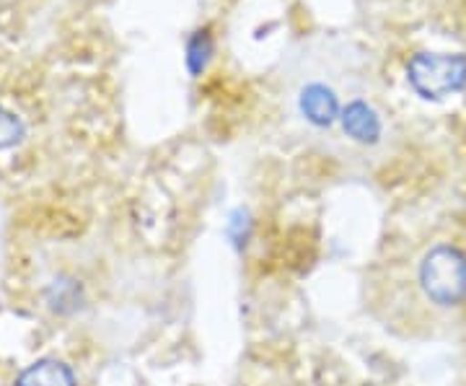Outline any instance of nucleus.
<instances>
[{
    "mask_svg": "<svg viewBox=\"0 0 466 386\" xmlns=\"http://www.w3.org/2000/svg\"><path fill=\"white\" fill-rule=\"evenodd\" d=\"M407 84L420 99L443 101L466 88L464 52H415L407 63Z\"/></svg>",
    "mask_w": 466,
    "mask_h": 386,
    "instance_id": "obj_1",
    "label": "nucleus"
},
{
    "mask_svg": "<svg viewBox=\"0 0 466 386\" xmlns=\"http://www.w3.org/2000/svg\"><path fill=\"white\" fill-rule=\"evenodd\" d=\"M420 288L438 306H456L466 299V254L438 244L420 265Z\"/></svg>",
    "mask_w": 466,
    "mask_h": 386,
    "instance_id": "obj_2",
    "label": "nucleus"
},
{
    "mask_svg": "<svg viewBox=\"0 0 466 386\" xmlns=\"http://www.w3.org/2000/svg\"><path fill=\"white\" fill-rule=\"evenodd\" d=\"M296 107H299V115L311 127L317 130H327L332 127L334 122H339L342 115V101L339 94L334 91L332 86L321 78H311L299 88V96H296Z\"/></svg>",
    "mask_w": 466,
    "mask_h": 386,
    "instance_id": "obj_3",
    "label": "nucleus"
},
{
    "mask_svg": "<svg viewBox=\"0 0 466 386\" xmlns=\"http://www.w3.org/2000/svg\"><path fill=\"white\" fill-rule=\"evenodd\" d=\"M342 133L360 146H376L383 135L381 115L366 99H350L339 115Z\"/></svg>",
    "mask_w": 466,
    "mask_h": 386,
    "instance_id": "obj_4",
    "label": "nucleus"
},
{
    "mask_svg": "<svg viewBox=\"0 0 466 386\" xmlns=\"http://www.w3.org/2000/svg\"><path fill=\"white\" fill-rule=\"evenodd\" d=\"M216 55V39L210 29H198L187 36L184 42V67L192 78H200L202 73L208 70V66L213 63Z\"/></svg>",
    "mask_w": 466,
    "mask_h": 386,
    "instance_id": "obj_5",
    "label": "nucleus"
},
{
    "mask_svg": "<svg viewBox=\"0 0 466 386\" xmlns=\"http://www.w3.org/2000/svg\"><path fill=\"white\" fill-rule=\"evenodd\" d=\"M16 386H76L73 371L60 361H36L16 379Z\"/></svg>",
    "mask_w": 466,
    "mask_h": 386,
    "instance_id": "obj_6",
    "label": "nucleus"
},
{
    "mask_svg": "<svg viewBox=\"0 0 466 386\" xmlns=\"http://www.w3.org/2000/svg\"><path fill=\"white\" fill-rule=\"evenodd\" d=\"M21 137H24V122L14 112L0 107V151L14 148L16 143H21Z\"/></svg>",
    "mask_w": 466,
    "mask_h": 386,
    "instance_id": "obj_7",
    "label": "nucleus"
},
{
    "mask_svg": "<svg viewBox=\"0 0 466 386\" xmlns=\"http://www.w3.org/2000/svg\"><path fill=\"white\" fill-rule=\"evenodd\" d=\"M251 234V218L249 213L244 210V208H238V210H233L231 218H228V236L233 239V244L241 249L244 244H247V239Z\"/></svg>",
    "mask_w": 466,
    "mask_h": 386,
    "instance_id": "obj_8",
    "label": "nucleus"
}]
</instances>
